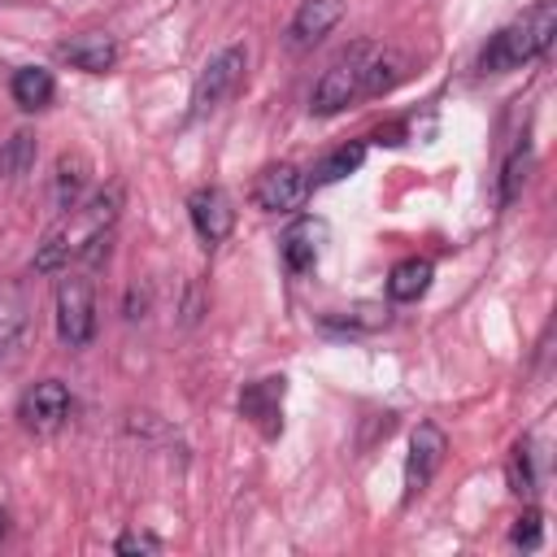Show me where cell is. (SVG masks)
<instances>
[{
	"instance_id": "obj_23",
	"label": "cell",
	"mask_w": 557,
	"mask_h": 557,
	"mask_svg": "<svg viewBox=\"0 0 557 557\" xmlns=\"http://www.w3.org/2000/svg\"><path fill=\"white\" fill-rule=\"evenodd\" d=\"M540 540H544V513L531 505V509L518 513V522H513V531H509V544L522 548V553H535Z\"/></svg>"
},
{
	"instance_id": "obj_24",
	"label": "cell",
	"mask_w": 557,
	"mask_h": 557,
	"mask_svg": "<svg viewBox=\"0 0 557 557\" xmlns=\"http://www.w3.org/2000/svg\"><path fill=\"white\" fill-rule=\"evenodd\" d=\"M113 553H122V557H131V553H161V540L148 535V531H122L113 540Z\"/></svg>"
},
{
	"instance_id": "obj_7",
	"label": "cell",
	"mask_w": 557,
	"mask_h": 557,
	"mask_svg": "<svg viewBox=\"0 0 557 557\" xmlns=\"http://www.w3.org/2000/svg\"><path fill=\"white\" fill-rule=\"evenodd\" d=\"M70 409H74V400H70V387H65L61 379H39V383H30V387L22 392V400H17V418H22V426L35 431V435L61 431L65 418H70Z\"/></svg>"
},
{
	"instance_id": "obj_25",
	"label": "cell",
	"mask_w": 557,
	"mask_h": 557,
	"mask_svg": "<svg viewBox=\"0 0 557 557\" xmlns=\"http://www.w3.org/2000/svg\"><path fill=\"white\" fill-rule=\"evenodd\" d=\"M144 309H148V292H139V283L126 292V318L135 322V318H144Z\"/></svg>"
},
{
	"instance_id": "obj_14",
	"label": "cell",
	"mask_w": 557,
	"mask_h": 557,
	"mask_svg": "<svg viewBox=\"0 0 557 557\" xmlns=\"http://www.w3.org/2000/svg\"><path fill=\"white\" fill-rule=\"evenodd\" d=\"M9 96H13L17 109L39 113V109L52 104L57 78H52V70H44V65H22V70H13V78H9Z\"/></svg>"
},
{
	"instance_id": "obj_9",
	"label": "cell",
	"mask_w": 557,
	"mask_h": 557,
	"mask_svg": "<svg viewBox=\"0 0 557 557\" xmlns=\"http://www.w3.org/2000/svg\"><path fill=\"white\" fill-rule=\"evenodd\" d=\"M187 218H191L196 235L205 239V248H218V244L235 231V205H231V196H226L222 187H213V183H205V187H196V191L187 196Z\"/></svg>"
},
{
	"instance_id": "obj_26",
	"label": "cell",
	"mask_w": 557,
	"mask_h": 557,
	"mask_svg": "<svg viewBox=\"0 0 557 557\" xmlns=\"http://www.w3.org/2000/svg\"><path fill=\"white\" fill-rule=\"evenodd\" d=\"M9 535V509H0V540Z\"/></svg>"
},
{
	"instance_id": "obj_2",
	"label": "cell",
	"mask_w": 557,
	"mask_h": 557,
	"mask_svg": "<svg viewBox=\"0 0 557 557\" xmlns=\"http://www.w3.org/2000/svg\"><path fill=\"white\" fill-rule=\"evenodd\" d=\"M553 35H557V4L553 0H535L522 17L505 22L479 52V74H509V70H522L527 61L544 57L553 48Z\"/></svg>"
},
{
	"instance_id": "obj_5",
	"label": "cell",
	"mask_w": 557,
	"mask_h": 557,
	"mask_svg": "<svg viewBox=\"0 0 557 557\" xmlns=\"http://www.w3.org/2000/svg\"><path fill=\"white\" fill-rule=\"evenodd\" d=\"M57 335L65 348H87L96 339V292L83 274L57 283Z\"/></svg>"
},
{
	"instance_id": "obj_4",
	"label": "cell",
	"mask_w": 557,
	"mask_h": 557,
	"mask_svg": "<svg viewBox=\"0 0 557 557\" xmlns=\"http://www.w3.org/2000/svg\"><path fill=\"white\" fill-rule=\"evenodd\" d=\"M244 70H248V48L244 44H226L222 52H213L205 61V70L196 74L191 83V100H187V117H205L213 113L226 96H235V87L244 83Z\"/></svg>"
},
{
	"instance_id": "obj_10",
	"label": "cell",
	"mask_w": 557,
	"mask_h": 557,
	"mask_svg": "<svg viewBox=\"0 0 557 557\" xmlns=\"http://www.w3.org/2000/svg\"><path fill=\"white\" fill-rule=\"evenodd\" d=\"M283 392H287V379H283V374L252 379V383H244V392H239V413H244L265 440H274V435L283 431Z\"/></svg>"
},
{
	"instance_id": "obj_3",
	"label": "cell",
	"mask_w": 557,
	"mask_h": 557,
	"mask_svg": "<svg viewBox=\"0 0 557 557\" xmlns=\"http://www.w3.org/2000/svg\"><path fill=\"white\" fill-rule=\"evenodd\" d=\"M374 48H379V44L357 39L352 48H344V52L318 74V83H313V91H309V113H313V117H335V113H344L352 100H361L366 65H370Z\"/></svg>"
},
{
	"instance_id": "obj_17",
	"label": "cell",
	"mask_w": 557,
	"mask_h": 557,
	"mask_svg": "<svg viewBox=\"0 0 557 557\" xmlns=\"http://www.w3.org/2000/svg\"><path fill=\"white\" fill-rule=\"evenodd\" d=\"M431 274H435V265H431L426 257H405V261H396L392 274H387V296H392L396 305H409V300H418V296L431 287Z\"/></svg>"
},
{
	"instance_id": "obj_20",
	"label": "cell",
	"mask_w": 557,
	"mask_h": 557,
	"mask_svg": "<svg viewBox=\"0 0 557 557\" xmlns=\"http://www.w3.org/2000/svg\"><path fill=\"white\" fill-rule=\"evenodd\" d=\"M531 165H535V157H531V144L522 139V144L505 157V170H500V205H513V200L522 196V187H527V178H531Z\"/></svg>"
},
{
	"instance_id": "obj_19",
	"label": "cell",
	"mask_w": 557,
	"mask_h": 557,
	"mask_svg": "<svg viewBox=\"0 0 557 557\" xmlns=\"http://www.w3.org/2000/svg\"><path fill=\"white\" fill-rule=\"evenodd\" d=\"M540 479H544V461H535V435H522L509 457V483L518 496H535Z\"/></svg>"
},
{
	"instance_id": "obj_15",
	"label": "cell",
	"mask_w": 557,
	"mask_h": 557,
	"mask_svg": "<svg viewBox=\"0 0 557 557\" xmlns=\"http://www.w3.org/2000/svg\"><path fill=\"white\" fill-rule=\"evenodd\" d=\"M318 239H322V222L300 218L296 226H287V235H283V244H278L287 274H309V270L318 265Z\"/></svg>"
},
{
	"instance_id": "obj_21",
	"label": "cell",
	"mask_w": 557,
	"mask_h": 557,
	"mask_svg": "<svg viewBox=\"0 0 557 557\" xmlns=\"http://www.w3.org/2000/svg\"><path fill=\"white\" fill-rule=\"evenodd\" d=\"M35 165V135L30 131H13L9 139H0V178H22Z\"/></svg>"
},
{
	"instance_id": "obj_16",
	"label": "cell",
	"mask_w": 557,
	"mask_h": 557,
	"mask_svg": "<svg viewBox=\"0 0 557 557\" xmlns=\"http://www.w3.org/2000/svg\"><path fill=\"white\" fill-rule=\"evenodd\" d=\"M30 326V300L22 292V283L0 278V352L13 348Z\"/></svg>"
},
{
	"instance_id": "obj_1",
	"label": "cell",
	"mask_w": 557,
	"mask_h": 557,
	"mask_svg": "<svg viewBox=\"0 0 557 557\" xmlns=\"http://www.w3.org/2000/svg\"><path fill=\"white\" fill-rule=\"evenodd\" d=\"M122 183H104L96 196L78 200L74 209H65V218L44 235V244L35 248V274H57L70 261H96L104 252V239L122 213Z\"/></svg>"
},
{
	"instance_id": "obj_6",
	"label": "cell",
	"mask_w": 557,
	"mask_h": 557,
	"mask_svg": "<svg viewBox=\"0 0 557 557\" xmlns=\"http://www.w3.org/2000/svg\"><path fill=\"white\" fill-rule=\"evenodd\" d=\"M444 453H448V435L440 422L422 418L409 435V457H405V505L418 500L426 492V483L435 479V470L444 466Z\"/></svg>"
},
{
	"instance_id": "obj_22",
	"label": "cell",
	"mask_w": 557,
	"mask_h": 557,
	"mask_svg": "<svg viewBox=\"0 0 557 557\" xmlns=\"http://www.w3.org/2000/svg\"><path fill=\"white\" fill-rule=\"evenodd\" d=\"M331 326H344V331H379V326H387V309L383 305H352V309H344L339 318H326Z\"/></svg>"
},
{
	"instance_id": "obj_8",
	"label": "cell",
	"mask_w": 557,
	"mask_h": 557,
	"mask_svg": "<svg viewBox=\"0 0 557 557\" xmlns=\"http://www.w3.org/2000/svg\"><path fill=\"white\" fill-rule=\"evenodd\" d=\"M305 196H309V170H300L292 161L265 165L252 183V205L265 213H292L305 205Z\"/></svg>"
},
{
	"instance_id": "obj_13",
	"label": "cell",
	"mask_w": 557,
	"mask_h": 557,
	"mask_svg": "<svg viewBox=\"0 0 557 557\" xmlns=\"http://www.w3.org/2000/svg\"><path fill=\"white\" fill-rule=\"evenodd\" d=\"M91 183V161L83 152H61L52 165V209H74Z\"/></svg>"
},
{
	"instance_id": "obj_12",
	"label": "cell",
	"mask_w": 557,
	"mask_h": 557,
	"mask_svg": "<svg viewBox=\"0 0 557 557\" xmlns=\"http://www.w3.org/2000/svg\"><path fill=\"white\" fill-rule=\"evenodd\" d=\"M344 9H348V0H300V9L292 13V26H287V44L313 48L318 39H326L339 26Z\"/></svg>"
},
{
	"instance_id": "obj_18",
	"label": "cell",
	"mask_w": 557,
	"mask_h": 557,
	"mask_svg": "<svg viewBox=\"0 0 557 557\" xmlns=\"http://www.w3.org/2000/svg\"><path fill=\"white\" fill-rule=\"evenodd\" d=\"M366 161V139H352V144H344V148H335V152H326L313 170H309V187H326V183H339V178H348L357 165Z\"/></svg>"
},
{
	"instance_id": "obj_11",
	"label": "cell",
	"mask_w": 557,
	"mask_h": 557,
	"mask_svg": "<svg viewBox=\"0 0 557 557\" xmlns=\"http://www.w3.org/2000/svg\"><path fill=\"white\" fill-rule=\"evenodd\" d=\"M57 57L70 61L74 70H83V74H109V70L117 65L122 48H117V39L104 35V30H83V35L61 39V44H57Z\"/></svg>"
}]
</instances>
